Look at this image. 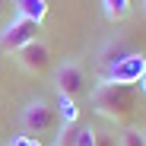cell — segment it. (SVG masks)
Segmentation results:
<instances>
[{"instance_id":"8fae6325","label":"cell","mask_w":146,"mask_h":146,"mask_svg":"<svg viewBox=\"0 0 146 146\" xmlns=\"http://www.w3.org/2000/svg\"><path fill=\"white\" fill-rule=\"evenodd\" d=\"M76 127L80 124H60V133H57L54 146H76Z\"/></svg>"},{"instance_id":"7c38bea8","label":"cell","mask_w":146,"mask_h":146,"mask_svg":"<svg viewBox=\"0 0 146 146\" xmlns=\"http://www.w3.org/2000/svg\"><path fill=\"white\" fill-rule=\"evenodd\" d=\"M76 146H95V127L80 124L76 127Z\"/></svg>"},{"instance_id":"52a82bcc","label":"cell","mask_w":146,"mask_h":146,"mask_svg":"<svg viewBox=\"0 0 146 146\" xmlns=\"http://www.w3.org/2000/svg\"><path fill=\"white\" fill-rule=\"evenodd\" d=\"M13 16L32 19L41 26V19L48 16V0H13Z\"/></svg>"},{"instance_id":"9a60e30c","label":"cell","mask_w":146,"mask_h":146,"mask_svg":"<svg viewBox=\"0 0 146 146\" xmlns=\"http://www.w3.org/2000/svg\"><path fill=\"white\" fill-rule=\"evenodd\" d=\"M137 86H140V92L146 95V67H143V76H140V83H137Z\"/></svg>"},{"instance_id":"5bb4252c","label":"cell","mask_w":146,"mask_h":146,"mask_svg":"<svg viewBox=\"0 0 146 146\" xmlns=\"http://www.w3.org/2000/svg\"><path fill=\"white\" fill-rule=\"evenodd\" d=\"M10 146H41V140H32V137H16Z\"/></svg>"},{"instance_id":"277c9868","label":"cell","mask_w":146,"mask_h":146,"mask_svg":"<svg viewBox=\"0 0 146 146\" xmlns=\"http://www.w3.org/2000/svg\"><path fill=\"white\" fill-rule=\"evenodd\" d=\"M35 38H38V22L22 19V16H13V19L3 22V29H0V51L16 54L19 48H26Z\"/></svg>"},{"instance_id":"9c48e42d","label":"cell","mask_w":146,"mask_h":146,"mask_svg":"<svg viewBox=\"0 0 146 146\" xmlns=\"http://www.w3.org/2000/svg\"><path fill=\"white\" fill-rule=\"evenodd\" d=\"M54 111L60 114V124H76V114H80L76 99H64V95H57V108Z\"/></svg>"},{"instance_id":"4fadbf2b","label":"cell","mask_w":146,"mask_h":146,"mask_svg":"<svg viewBox=\"0 0 146 146\" xmlns=\"http://www.w3.org/2000/svg\"><path fill=\"white\" fill-rule=\"evenodd\" d=\"M95 146H117V140H114V133H99L95 130Z\"/></svg>"},{"instance_id":"7a4b0ae2","label":"cell","mask_w":146,"mask_h":146,"mask_svg":"<svg viewBox=\"0 0 146 146\" xmlns=\"http://www.w3.org/2000/svg\"><path fill=\"white\" fill-rule=\"evenodd\" d=\"M19 127H22V137H32V140H41L44 133H51L57 127V111L54 105L41 99V95H35V99H29L26 105L19 108Z\"/></svg>"},{"instance_id":"8992f818","label":"cell","mask_w":146,"mask_h":146,"mask_svg":"<svg viewBox=\"0 0 146 146\" xmlns=\"http://www.w3.org/2000/svg\"><path fill=\"white\" fill-rule=\"evenodd\" d=\"M13 57H16V64L26 70V73H32V76L48 73V70H51V64H54V60H51V48H48V41H41V38L29 41L26 48H19Z\"/></svg>"},{"instance_id":"6da1fadb","label":"cell","mask_w":146,"mask_h":146,"mask_svg":"<svg viewBox=\"0 0 146 146\" xmlns=\"http://www.w3.org/2000/svg\"><path fill=\"white\" fill-rule=\"evenodd\" d=\"M92 111L108 117L111 124H124L133 114V102H137V86H114V83H95L89 92Z\"/></svg>"},{"instance_id":"3957f363","label":"cell","mask_w":146,"mask_h":146,"mask_svg":"<svg viewBox=\"0 0 146 146\" xmlns=\"http://www.w3.org/2000/svg\"><path fill=\"white\" fill-rule=\"evenodd\" d=\"M54 89H57V95H64V99H80V95H86L89 92V80H86V70H83V64L80 60H60L57 67H54Z\"/></svg>"},{"instance_id":"ac0fdd59","label":"cell","mask_w":146,"mask_h":146,"mask_svg":"<svg viewBox=\"0 0 146 146\" xmlns=\"http://www.w3.org/2000/svg\"><path fill=\"white\" fill-rule=\"evenodd\" d=\"M143 140H146V130H143Z\"/></svg>"},{"instance_id":"e0dca14e","label":"cell","mask_w":146,"mask_h":146,"mask_svg":"<svg viewBox=\"0 0 146 146\" xmlns=\"http://www.w3.org/2000/svg\"><path fill=\"white\" fill-rule=\"evenodd\" d=\"M143 16H146V0H143Z\"/></svg>"},{"instance_id":"ba28073f","label":"cell","mask_w":146,"mask_h":146,"mask_svg":"<svg viewBox=\"0 0 146 146\" xmlns=\"http://www.w3.org/2000/svg\"><path fill=\"white\" fill-rule=\"evenodd\" d=\"M102 10H105L108 22H121V19H127V13H130V0H102Z\"/></svg>"},{"instance_id":"30bf717a","label":"cell","mask_w":146,"mask_h":146,"mask_svg":"<svg viewBox=\"0 0 146 146\" xmlns=\"http://www.w3.org/2000/svg\"><path fill=\"white\" fill-rule=\"evenodd\" d=\"M117 146H146L143 140V130H133V127H124L117 137Z\"/></svg>"},{"instance_id":"2e32d148","label":"cell","mask_w":146,"mask_h":146,"mask_svg":"<svg viewBox=\"0 0 146 146\" xmlns=\"http://www.w3.org/2000/svg\"><path fill=\"white\" fill-rule=\"evenodd\" d=\"M7 16V0H0V19Z\"/></svg>"},{"instance_id":"5b68a950","label":"cell","mask_w":146,"mask_h":146,"mask_svg":"<svg viewBox=\"0 0 146 146\" xmlns=\"http://www.w3.org/2000/svg\"><path fill=\"white\" fill-rule=\"evenodd\" d=\"M143 67H146V57L137 54V51H127L121 60H114L111 67H105L102 83H114V86H137L140 76H143Z\"/></svg>"}]
</instances>
